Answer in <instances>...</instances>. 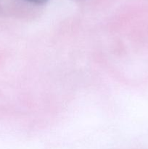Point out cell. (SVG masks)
<instances>
[{
    "label": "cell",
    "mask_w": 148,
    "mask_h": 149,
    "mask_svg": "<svg viewBox=\"0 0 148 149\" xmlns=\"http://www.w3.org/2000/svg\"><path fill=\"white\" fill-rule=\"evenodd\" d=\"M24 1L34 4H43L46 3L48 0H24Z\"/></svg>",
    "instance_id": "6da1fadb"
}]
</instances>
